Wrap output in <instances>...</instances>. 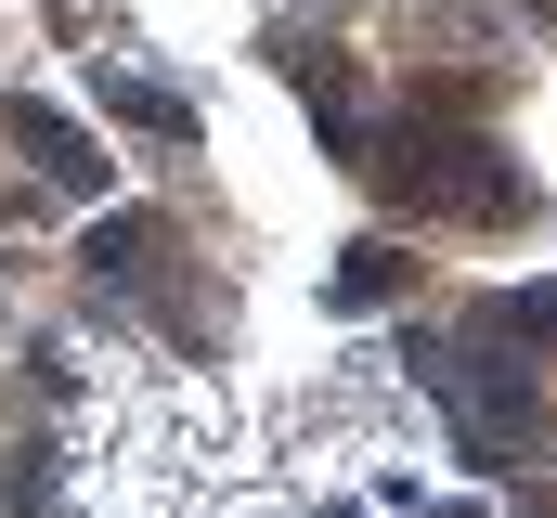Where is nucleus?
Masks as SVG:
<instances>
[{
  "instance_id": "1",
  "label": "nucleus",
  "mask_w": 557,
  "mask_h": 518,
  "mask_svg": "<svg viewBox=\"0 0 557 518\" xmlns=\"http://www.w3.org/2000/svg\"><path fill=\"white\" fill-rule=\"evenodd\" d=\"M376 182H389L416 221H467V234H493V221L532 208L519 156H493V143H467V130H403V143L376 156Z\"/></svg>"
},
{
  "instance_id": "2",
  "label": "nucleus",
  "mask_w": 557,
  "mask_h": 518,
  "mask_svg": "<svg viewBox=\"0 0 557 518\" xmlns=\"http://www.w3.org/2000/svg\"><path fill=\"white\" fill-rule=\"evenodd\" d=\"M416 377L441 388L454 415H467V441H480V454H506V441L532 428V388H519V377H493L480 350H416Z\"/></svg>"
},
{
  "instance_id": "3",
  "label": "nucleus",
  "mask_w": 557,
  "mask_h": 518,
  "mask_svg": "<svg viewBox=\"0 0 557 518\" xmlns=\"http://www.w3.org/2000/svg\"><path fill=\"white\" fill-rule=\"evenodd\" d=\"M13 143H26V156H39V169H52V182H104V156H91V143H78V130L52 118V104H13Z\"/></svg>"
},
{
  "instance_id": "4",
  "label": "nucleus",
  "mask_w": 557,
  "mask_h": 518,
  "mask_svg": "<svg viewBox=\"0 0 557 518\" xmlns=\"http://www.w3.org/2000/svg\"><path fill=\"white\" fill-rule=\"evenodd\" d=\"M506 337H532V350H557V285H532V298H506Z\"/></svg>"
}]
</instances>
